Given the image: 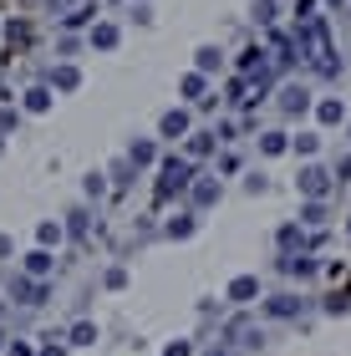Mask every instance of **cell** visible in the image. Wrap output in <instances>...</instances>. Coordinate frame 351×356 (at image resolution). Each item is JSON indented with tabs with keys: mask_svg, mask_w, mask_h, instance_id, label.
<instances>
[{
	"mask_svg": "<svg viewBox=\"0 0 351 356\" xmlns=\"http://www.w3.org/2000/svg\"><path fill=\"white\" fill-rule=\"evenodd\" d=\"M254 21H260V26L275 21V0H254Z\"/></svg>",
	"mask_w": 351,
	"mask_h": 356,
	"instance_id": "30",
	"label": "cell"
},
{
	"mask_svg": "<svg viewBox=\"0 0 351 356\" xmlns=\"http://www.w3.org/2000/svg\"><path fill=\"white\" fill-rule=\"evenodd\" d=\"M10 254H15V239H10V234H0V260H10Z\"/></svg>",
	"mask_w": 351,
	"mask_h": 356,
	"instance_id": "41",
	"label": "cell"
},
{
	"mask_svg": "<svg viewBox=\"0 0 351 356\" xmlns=\"http://www.w3.org/2000/svg\"><path fill=\"white\" fill-rule=\"evenodd\" d=\"M245 193H265V173H250L245 178Z\"/></svg>",
	"mask_w": 351,
	"mask_h": 356,
	"instance_id": "38",
	"label": "cell"
},
{
	"mask_svg": "<svg viewBox=\"0 0 351 356\" xmlns=\"http://www.w3.org/2000/svg\"><path fill=\"white\" fill-rule=\"evenodd\" d=\"M36 356H67V336H46V346Z\"/></svg>",
	"mask_w": 351,
	"mask_h": 356,
	"instance_id": "29",
	"label": "cell"
},
{
	"mask_svg": "<svg viewBox=\"0 0 351 356\" xmlns=\"http://www.w3.org/2000/svg\"><path fill=\"white\" fill-rule=\"evenodd\" d=\"M326 6H331V10H341V6H346V0H326Z\"/></svg>",
	"mask_w": 351,
	"mask_h": 356,
	"instance_id": "44",
	"label": "cell"
},
{
	"mask_svg": "<svg viewBox=\"0 0 351 356\" xmlns=\"http://www.w3.org/2000/svg\"><path fill=\"white\" fill-rule=\"evenodd\" d=\"M300 224H306V229H321L326 224V199H306L300 204Z\"/></svg>",
	"mask_w": 351,
	"mask_h": 356,
	"instance_id": "23",
	"label": "cell"
},
{
	"mask_svg": "<svg viewBox=\"0 0 351 356\" xmlns=\"http://www.w3.org/2000/svg\"><path fill=\"white\" fill-rule=\"evenodd\" d=\"M254 296H260V280H254V275H234L229 290H225V300H229V305H250Z\"/></svg>",
	"mask_w": 351,
	"mask_h": 356,
	"instance_id": "16",
	"label": "cell"
},
{
	"mask_svg": "<svg viewBox=\"0 0 351 356\" xmlns=\"http://www.w3.org/2000/svg\"><path fill=\"white\" fill-rule=\"evenodd\" d=\"M10 351V336H6V326H0V356H6Z\"/></svg>",
	"mask_w": 351,
	"mask_h": 356,
	"instance_id": "42",
	"label": "cell"
},
{
	"mask_svg": "<svg viewBox=\"0 0 351 356\" xmlns=\"http://www.w3.org/2000/svg\"><path fill=\"white\" fill-rule=\"evenodd\" d=\"M316 148H321V133H300V138H291V153H300V158H316Z\"/></svg>",
	"mask_w": 351,
	"mask_h": 356,
	"instance_id": "26",
	"label": "cell"
},
{
	"mask_svg": "<svg viewBox=\"0 0 351 356\" xmlns=\"http://www.w3.org/2000/svg\"><path fill=\"white\" fill-rule=\"evenodd\" d=\"M61 239H67V224L61 219H41L36 224V245L41 250H61Z\"/></svg>",
	"mask_w": 351,
	"mask_h": 356,
	"instance_id": "21",
	"label": "cell"
},
{
	"mask_svg": "<svg viewBox=\"0 0 351 356\" xmlns=\"http://www.w3.org/2000/svg\"><path fill=\"white\" fill-rule=\"evenodd\" d=\"M245 92H250V87H245V76H234V82H229V102H250Z\"/></svg>",
	"mask_w": 351,
	"mask_h": 356,
	"instance_id": "35",
	"label": "cell"
},
{
	"mask_svg": "<svg viewBox=\"0 0 351 356\" xmlns=\"http://www.w3.org/2000/svg\"><path fill=\"white\" fill-rule=\"evenodd\" d=\"M21 270H26V275H36V280H51V270H56V254L36 245V250H31L26 260H21Z\"/></svg>",
	"mask_w": 351,
	"mask_h": 356,
	"instance_id": "15",
	"label": "cell"
},
{
	"mask_svg": "<svg viewBox=\"0 0 351 356\" xmlns=\"http://www.w3.org/2000/svg\"><path fill=\"white\" fill-rule=\"evenodd\" d=\"M133 6H142V0H133Z\"/></svg>",
	"mask_w": 351,
	"mask_h": 356,
	"instance_id": "46",
	"label": "cell"
},
{
	"mask_svg": "<svg viewBox=\"0 0 351 356\" xmlns=\"http://www.w3.org/2000/svg\"><path fill=\"white\" fill-rule=\"evenodd\" d=\"M188 133H194V112H188V102L168 107L163 118H158V138H163V143H183Z\"/></svg>",
	"mask_w": 351,
	"mask_h": 356,
	"instance_id": "5",
	"label": "cell"
},
{
	"mask_svg": "<svg viewBox=\"0 0 351 356\" xmlns=\"http://www.w3.org/2000/svg\"><path fill=\"white\" fill-rule=\"evenodd\" d=\"M67 346H97V321H76L67 331Z\"/></svg>",
	"mask_w": 351,
	"mask_h": 356,
	"instance_id": "22",
	"label": "cell"
},
{
	"mask_svg": "<svg viewBox=\"0 0 351 356\" xmlns=\"http://www.w3.org/2000/svg\"><path fill=\"white\" fill-rule=\"evenodd\" d=\"M158 168H163V178H158V193H163V199H173V193H188V188H194V158H163V163H158Z\"/></svg>",
	"mask_w": 351,
	"mask_h": 356,
	"instance_id": "1",
	"label": "cell"
},
{
	"mask_svg": "<svg viewBox=\"0 0 351 356\" xmlns=\"http://www.w3.org/2000/svg\"><path fill=\"white\" fill-rule=\"evenodd\" d=\"M87 41H92V51H117L122 46V26L117 21H97L87 31Z\"/></svg>",
	"mask_w": 351,
	"mask_h": 356,
	"instance_id": "8",
	"label": "cell"
},
{
	"mask_svg": "<svg viewBox=\"0 0 351 356\" xmlns=\"http://www.w3.org/2000/svg\"><path fill=\"white\" fill-rule=\"evenodd\" d=\"M179 97H183V102H194V107H204V102H209V76H204V72H183Z\"/></svg>",
	"mask_w": 351,
	"mask_h": 356,
	"instance_id": "13",
	"label": "cell"
},
{
	"mask_svg": "<svg viewBox=\"0 0 351 356\" xmlns=\"http://www.w3.org/2000/svg\"><path fill=\"white\" fill-rule=\"evenodd\" d=\"M133 15H138V26H153V6L142 0V6H133Z\"/></svg>",
	"mask_w": 351,
	"mask_h": 356,
	"instance_id": "37",
	"label": "cell"
},
{
	"mask_svg": "<svg viewBox=\"0 0 351 356\" xmlns=\"http://www.w3.org/2000/svg\"><path fill=\"white\" fill-rule=\"evenodd\" d=\"M225 341H234V346H260L265 336H260V326H254L250 316H234L229 326H225Z\"/></svg>",
	"mask_w": 351,
	"mask_h": 356,
	"instance_id": "10",
	"label": "cell"
},
{
	"mask_svg": "<svg viewBox=\"0 0 351 356\" xmlns=\"http://www.w3.org/2000/svg\"><path fill=\"white\" fill-rule=\"evenodd\" d=\"M46 6H51V15H61V21H67V15L76 10V0H46Z\"/></svg>",
	"mask_w": 351,
	"mask_h": 356,
	"instance_id": "34",
	"label": "cell"
},
{
	"mask_svg": "<svg viewBox=\"0 0 351 356\" xmlns=\"http://www.w3.org/2000/svg\"><path fill=\"white\" fill-rule=\"evenodd\" d=\"M316 122L341 127V122H346V102H341V97H321V102H316Z\"/></svg>",
	"mask_w": 351,
	"mask_h": 356,
	"instance_id": "20",
	"label": "cell"
},
{
	"mask_svg": "<svg viewBox=\"0 0 351 356\" xmlns=\"http://www.w3.org/2000/svg\"><path fill=\"white\" fill-rule=\"evenodd\" d=\"M346 138H351V122H346Z\"/></svg>",
	"mask_w": 351,
	"mask_h": 356,
	"instance_id": "45",
	"label": "cell"
},
{
	"mask_svg": "<svg viewBox=\"0 0 351 356\" xmlns=\"http://www.w3.org/2000/svg\"><path fill=\"white\" fill-rule=\"evenodd\" d=\"M163 234L179 239V245H183V239H194V234H199V209H183V214H173V219L163 224Z\"/></svg>",
	"mask_w": 351,
	"mask_h": 356,
	"instance_id": "12",
	"label": "cell"
},
{
	"mask_svg": "<svg viewBox=\"0 0 351 356\" xmlns=\"http://www.w3.org/2000/svg\"><path fill=\"white\" fill-rule=\"evenodd\" d=\"M122 158H127L133 168H153V163H163V158H158V143H153V138H133Z\"/></svg>",
	"mask_w": 351,
	"mask_h": 356,
	"instance_id": "11",
	"label": "cell"
},
{
	"mask_svg": "<svg viewBox=\"0 0 351 356\" xmlns=\"http://www.w3.org/2000/svg\"><path fill=\"white\" fill-rule=\"evenodd\" d=\"M219 199H225V184H219V178H194V188H188V209L209 214Z\"/></svg>",
	"mask_w": 351,
	"mask_h": 356,
	"instance_id": "7",
	"label": "cell"
},
{
	"mask_svg": "<svg viewBox=\"0 0 351 356\" xmlns=\"http://www.w3.org/2000/svg\"><path fill=\"white\" fill-rule=\"evenodd\" d=\"M82 193H87V199H102V193H107V173H102V168H92V173L82 178Z\"/></svg>",
	"mask_w": 351,
	"mask_h": 356,
	"instance_id": "27",
	"label": "cell"
},
{
	"mask_svg": "<svg viewBox=\"0 0 351 356\" xmlns=\"http://www.w3.org/2000/svg\"><path fill=\"white\" fill-rule=\"evenodd\" d=\"M336 178H341V184H351V153H346L341 163H336Z\"/></svg>",
	"mask_w": 351,
	"mask_h": 356,
	"instance_id": "40",
	"label": "cell"
},
{
	"mask_svg": "<svg viewBox=\"0 0 351 356\" xmlns=\"http://www.w3.org/2000/svg\"><path fill=\"white\" fill-rule=\"evenodd\" d=\"M10 300L26 305V311H41V305L51 300V280H36V275L15 270V275H10Z\"/></svg>",
	"mask_w": 351,
	"mask_h": 356,
	"instance_id": "2",
	"label": "cell"
},
{
	"mask_svg": "<svg viewBox=\"0 0 351 356\" xmlns=\"http://www.w3.org/2000/svg\"><path fill=\"white\" fill-rule=\"evenodd\" d=\"M46 82H51V92H61V97H67V92H76V87H82V67H76V61H56Z\"/></svg>",
	"mask_w": 351,
	"mask_h": 356,
	"instance_id": "9",
	"label": "cell"
},
{
	"mask_svg": "<svg viewBox=\"0 0 351 356\" xmlns=\"http://www.w3.org/2000/svg\"><path fill=\"white\" fill-rule=\"evenodd\" d=\"M300 229H306V224H280V229H275V245H280V254H295V245H300Z\"/></svg>",
	"mask_w": 351,
	"mask_h": 356,
	"instance_id": "24",
	"label": "cell"
},
{
	"mask_svg": "<svg viewBox=\"0 0 351 356\" xmlns=\"http://www.w3.org/2000/svg\"><path fill=\"white\" fill-rule=\"evenodd\" d=\"M67 234H87V214H82V209H72V214H67Z\"/></svg>",
	"mask_w": 351,
	"mask_h": 356,
	"instance_id": "31",
	"label": "cell"
},
{
	"mask_svg": "<svg viewBox=\"0 0 351 356\" xmlns=\"http://www.w3.org/2000/svg\"><path fill=\"white\" fill-rule=\"evenodd\" d=\"M280 270H285V275H300V280H311V275L321 270V265H316V254L295 250V254H280Z\"/></svg>",
	"mask_w": 351,
	"mask_h": 356,
	"instance_id": "18",
	"label": "cell"
},
{
	"mask_svg": "<svg viewBox=\"0 0 351 356\" xmlns=\"http://www.w3.org/2000/svg\"><path fill=\"white\" fill-rule=\"evenodd\" d=\"M51 107H56L51 82H36V87H26V92H21V112H26V118H46Z\"/></svg>",
	"mask_w": 351,
	"mask_h": 356,
	"instance_id": "6",
	"label": "cell"
},
{
	"mask_svg": "<svg viewBox=\"0 0 351 356\" xmlns=\"http://www.w3.org/2000/svg\"><path fill=\"white\" fill-rule=\"evenodd\" d=\"M214 148H219V133H188L183 138V158H194V163H204Z\"/></svg>",
	"mask_w": 351,
	"mask_h": 356,
	"instance_id": "17",
	"label": "cell"
},
{
	"mask_svg": "<svg viewBox=\"0 0 351 356\" xmlns=\"http://www.w3.org/2000/svg\"><path fill=\"white\" fill-rule=\"evenodd\" d=\"M275 107L285 112V118H306V112H316V97H311L306 82H285L280 97H275Z\"/></svg>",
	"mask_w": 351,
	"mask_h": 356,
	"instance_id": "4",
	"label": "cell"
},
{
	"mask_svg": "<svg viewBox=\"0 0 351 356\" xmlns=\"http://www.w3.org/2000/svg\"><path fill=\"white\" fill-rule=\"evenodd\" d=\"M102 285H107V290H122V285H127V270H122V265H113V270H107V280H102Z\"/></svg>",
	"mask_w": 351,
	"mask_h": 356,
	"instance_id": "32",
	"label": "cell"
},
{
	"mask_svg": "<svg viewBox=\"0 0 351 356\" xmlns=\"http://www.w3.org/2000/svg\"><path fill=\"white\" fill-rule=\"evenodd\" d=\"M204 356H229V346H209V351H204Z\"/></svg>",
	"mask_w": 351,
	"mask_h": 356,
	"instance_id": "43",
	"label": "cell"
},
{
	"mask_svg": "<svg viewBox=\"0 0 351 356\" xmlns=\"http://www.w3.org/2000/svg\"><path fill=\"white\" fill-rule=\"evenodd\" d=\"M194 72H204V76L225 72V51H219L214 41H204V46H194Z\"/></svg>",
	"mask_w": 351,
	"mask_h": 356,
	"instance_id": "14",
	"label": "cell"
},
{
	"mask_svg": "<svg viewBox=\"0 0 351 356\" xmlns=\"http://www.w3.org/2000/svg\"><path fill=\"white\" fill-rule=\"evenodd\" d=\"M6 356H36V346H31V341H10V351Z\"/></svg>",
	"mask_w": 351,
	"mask_h": 356,
	"instance_id": "39",
	"label": "cell"
},
{
	"mask_svg": "<svg viewBox=\"0 0 351 356\" xmlns=\"http://www.w3.org/2000/svg\"><path fill=\"white\" fill-rule=\"evenodd\" d=\"M163 356H194V346H188V341H168Z\"/></svg>",
	"mask_w": 351,
	"mask_h": 356,
	"instance_id": "36",
	"label": "cell"
},
{
	"mask_svg": "<svg viewBox=\"0 0 351 356\" xmlns=\"http://www.w3.org/2000/svg\"><path fill=\"white\" fill-rule=\"evenodd\" d=\"M260 153H265V158L291 153V133H260Z\"/></svg>",
	"mask_w": 351,
	"mask_h": 356,
	"instance_id": "25",
	"label": "cell"
},
{
	"mask_svg": "<svg viewBox=\"0 0 351 356\" xmlns=\"http://www.w3.org/2000/svg\"><path fill=\"white\" fill-rule=\"evenodd\" d=\"M138 168L133 163H127V158H117V163H113V173H107V178H117V184H127V178H133Z\"/></svg>",
	"mask_w": 351,
	"mask_h": 356,
	"instance_id": "33",
	"label": "cell"
},
{
	"mask_svg": "<svg viewBox=\"0 0 351 356\" xmlns=\"http://www.w3.org/2000/svg\"><path fill=\"white\" fill-rule=\"evenodd\" d=\"M331 168H321V163H300V173H295V193L300 199H326L331 193Z\"/></svg>",
	"mask_w": 351,
	"mask_h": 356,
	"instance_id": "3",
	"label": "cell"
},
{
	"mask_svg": "<svg viewBox=\"0 0 351 356\" xmlns=\"http://www.w3.org/2000/svg\"><path fill=\"white\" fill-rule=\"evenodd\" d=\"M265 316H270V321H291V316H300V300L291 296V290H280V296L265 300Z\"/></svg>",
	"mask_w": 351,
	"mask_h": 356,
	"instance_id": "19",
	"label": "cell"
},
{
	"mask_svg": "<svg viewBox=\"0 0 351 356\" xmlns=\"http://www.w3.org/2000/svg\"><path fill=\"white\" fill-rule=\"evenodd\" d=\"M15 127H21V112H15V107H0V138H10Z\"/></svg>",
	"mask_w": 351,
	"mask_h": 356,
	"instance_id": "28",
	"label": "cell"
}]
</instances>
